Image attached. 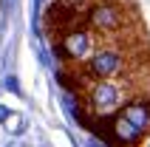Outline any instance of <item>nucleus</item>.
Listing matches in <instances>:
<instances>
[{
    "label": "nucleus",
    "instance_id": "7",
    "mask_svg": "<svg viewBox=\"0 0 150 147\" xmlns=\"http://www.w3.org/2000/svg\"><path fill=\"white\" fill-rule=\"evenodd\" d=\"M136 147H150V133H147V136H144V139L139 141V144H136Z\"/></svg>",
    "mask_w": 150,
    "mask_h": 147
},
{
    "label": "nucleus",
    "instance_id": "6",
    "mask_svg": "<svg viewBox=\"0 0 150 147\" xmlns=\"http://www.w3.org/2000/svg\"><path fill=\"white\" fill-rule=\"evenodd\" d=\"M59 3H65L68 8H74V11H82V14H85V11H88V8H91L96 0H59Z\"/></svg>",
    "mask_w": 150,
    "mask_h": 147
},
{
    "label": "nucleus",
    "instance_id": "1",
    "mask_svg": "<svg viewBox=\"0 0 150 147\" xmlns=\"http://www.w3.org/2000/svg\"><path fill=\"white\" fill-rule=\"evenodd\" d=\"M82 99H85V107L96 119H110V116H116L127 105L130 88L125 82H116V79H99V82H91L82 90Z\"/></svg>",
    "mask_w": 150,
    "mask_h": 147
},
{
    "label": "nucleus",
    "instance_id": "4",
    "mask_svg": "<svg viewBox=\"0 0 150 147\" xmlns=\"http://www.w3.org/2000/svg\"><path fill=\"white\" fill-rule=\"evenodd\" d=\"M96 45H99L96 34H93L85 23L57 37V48H59V54H62V59L74 62L76 68H79V65H85V59H88L93 51H96Z\"/></svg>",
    "mask_w": 150,
    "mask_h": 147
},
{
    "label": "nucleus",
    "instance_id": "2",
    "mask_svg": "<svg viewBox=\"0 0 150 147\" xmlns=\"http://www.w3.org/2000/svg\"><path fill=\"white\" fill-rule=\"evenodd\" d=\"M127 71V51L116 42H102L96 45L91 57L85 59V65L76 68V74L85 82H99V79H116Z\"/></svg>",
    "mask_w": 150,
    "mask_h": 147
},
{
    "label": "nucleus",
    "instance_id": "5",
    "mask_svg": "<svg viewBox=\"0 0 150 147\" xmlns=\"http://www.w3.org/2000/svg\"><path fill=\"white\" fill-rule=\"evenodd\" d=\"M119 119H125L133 130H139L142 136L150 133V96H130L127 105L119 110Z\"/></svg>",
    "mask_w": 150,
    "mask_h": 147
},
{
    "label": "nucleus",
    "instance_id": "3",
    "mask_svg": "<svg viewBox=\"0 0 150 147\" xmlns=\"http://www.w3.org/2000/svg\"><path fill=\"white\" fill-rule=\"evenodd\" d=\"M127 20H130V14L125 11V6H119L116 0H96L85 11V25L108 42L119 40V34L125 31Z\"/></svg>",
    "mask_w": 150,
    "mask_h": 147
}]
</instances>
